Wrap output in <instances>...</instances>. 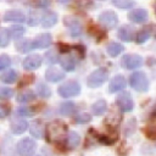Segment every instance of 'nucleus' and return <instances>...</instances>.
Here are the masks:
<instances>
[{"label": "nucleus", "instance_id": "obj_1", "mask_svg": "<svg viewBox=\"0 0 156 156\" xmlns=\"http://www.w3.org/2000/svg\"><path fill=\"white\" fill-rule=\"evenodd\" d=\"M45 135L50 143H61L67 135V127L61 121H54L48 124Z\"/></svg>", "mask_w": 156, "mask_h": 156}, {"label": "nucleus", "instance_id": "obj_2", "mask_svg": "<svg viewBox=\"0 0 156 156\" xmlns=\"http://www.w3.org/2000/svg\"><path fill=\"white\" fill-rule=\"evenodd\" d=\"M130 87L136 91H146L149 89V80L144 72L136 71L129 78Z\"/></svg>", "mask_w": 156, "mask_h": 156}, {"label": "nucleus", "instance_id": "obj_3", "mask_svg": "<svg viewBox=\"0 0 156 156\" xmlns=\"http://www.w3.org/2000/svg\"><path fill=\"white\" fill-rule=\"evenodd\" d=\"M107 77H108V72L106 68H98L89 74L87 79V84L89 88H98L107 80Z\"/></svg>", "mask_w": 156, "mask_h": 156}, {"label": "nucleus", "instance_id": "obj_4", "mask_svg": "<svg viewBox=\"0 0 156 156\" xmlns=\"http://www.w3.org/2000/svg\"><path fill=\"white\" fill-rule=\"evenodd\" d=\"M57 91L62 98H72L80 93V85L76 80H68L60 85Z\"/></svg>", "mask_w": 156, "mask_h": 156}, {"label": "nucleus", "instance_id": "obj_5", "mask_svg": "<svg viewBox=\"0 0 156 156\" xmlns=\"http://www.w3.org/2000/svg\"><path fill=\"white\" fill-rule=\"evenodd\" d=\"M99 23L106 28V29H112L117 26L118 23V17L116 15V12L111 11V10H106V11H102L99 16Z\"/></svg>", "mask_w": 156, "mask_h": 156}, {"label": "nucleus", "instance_id": "obj_6", "mask_svg": "<svg viewBox=\"0 0 156 156\" xmlns=\"http://www.w3.org/2000/svg\"><path fill=\"white\" fill-rule=\"evenodd\" d=\"M121 65L126 69H135L143 65V57L135 54H127L122 57Z\"/></svg>", "mask_w": 156, "mask_h": 156}, {"label": "nucleus", "instance_id": "obj_7", "mask_svg": "<svg viewBox=\"0 0 156 156\" xmlns=\"http://www.w3.org/2000/svg\"><path fill=\"white\" fill-rule=\"evenodd\" d=\"M37 144L29 138H24L17 143V152L20 156H30L35 151Z\"/></svg>", "mask_w": 156, "mask_h": 156}, {"label": "nucleus", "instance_id": "obj_8", "mask_svg": "<svg viewBox=\"0 0 156 156\" xmlns=\"http://www.w3.org/2000/svg\"><path fill=\"white\" fill-rule=\"evenodd\" d=\"M116 105L123 112H130L134 107L133 99L129 93H122L116 98Z\"/></svg>", "mask_w": 156, "mask_h": 156}, {"label": "nucleus", "instance_id": "obj_9", "mask_svg": "<svg viewBox=\"0 0 156 156\" xmlns=\"http://www.w3.org/2000/svg\"><path fill=\"white\" fill-rule=\"evenodd\" d=\"M41 62H43V58H41L40 55H37V54L29 55L28 57L24 58V61H23V67H24L27 71H33V69L39 68L40 65H41Z\"/></svg>", "mask_w": 156, "mask_h": 156}, {"label": "nucleus", "instance_id": "obj_10", "mask_svg": "<svg viewBox=\"0 0 156 156\" xmlns=\"http://www.w3.org/2000/svg\"><path fill=\"white\" fill-rule=\"evenodd\" d=\"M24 20H26V16L20 10H9L4 13V21L5 22L22 23V22H24Z\"/></svg>", "mask_w": 156, "mask_h": 156}, {"label": "nucleus", "instance_id": "obj_11", "mask_svg": "<svg viewBox=\"0 0 156 156\" xmlns=\"http://www.w3.org/2000/svg\"><path fill=\"white\" fill-rule=\"evenodd\" d=\"M147 17H149V13L144 9H135L133 11H130L128 15V18L133 23H144V22H146Z\"/></svg>", "mask_w": 156, "mask_h": 156}, {"label": "nucleus", "instance_id": "obj_12", "mask_svg": "<svg viewBox=\"0 0 156 156\" xmlns=\"http://www.w3.org/2000/svg\"><path fill=\"white\" fill-rule=\"evenodd\" d=\"M51 41H52V38L49 33L39 34L34 40H32L34 49H45L51 44Z\"/></svg>", "mask_w": 156, "mask_h": 156}, {"label": "nucleus", "instance_id": "obj_13", "mask_svg": "<svg viewBox=\"0 0 156 156\" xmlns=\"http://www.w3.org/2000/svg\"><path fill=\"white\" fill-rule=\"evenodd\" d=\"M65 24L68 27L69 33L72 37H78L82 34V24L78 22V20L73 17H66L65 18Z\"/></svg>", "mask_w": 156, "mask_h": 156}, {"label": "nucleus", "instance_id": "obj_14", "mask_svg": "<svg viewBox=\"0 0 156 156\" xmlns=\"http://www.w3.org/2000/svg\"><path fill=\"white\" fill-rule=\"evenodd\" d=\"M126 84H127L126 78L123 76L118 74V76H116L111 79V82L108 84V91L110 93H117V91L122 90L126 87Z\"/></svg>", "mask_w": 156, "mask_h": 156}, {"label": "nucleus", "instance_id": "obj_15", "mask_svg": "<svg viewBox=\"0 0 156 156\" xmlns=\"http://www.w3.org/2000/svg\"><path fill=\"white\" fill-rule=\"evenodd\" d=\"M45 78L46 80L51 82V83H56V82H60L61 79L65 78V73L58 69V68H55V67H51L49 69H46L45 72Z\"/></svg>", "mask_w": 156, "mask_h": 156}, {"label": "nucleus", "instance_id": "obj_16", "mask_svg": "<svg viewBox=\"0 0 156 156\" xmlns=\"http://www.w3.org/2000/svg\"><path fill=\"white\" fill-rule=\"evenodd\" d=\"M57 22V15L52 11H48V12H44L41 18H40V23L44 28H50L52 26H55Z\"/></svg>", "mask_w": 156, "mask_h": 156}, {"label": "nucleus", "instance_id": "obj_17", "mask_svg": "<svg viewBox=\"0 0 156 156\" xmlns=\"http://www.w3.org/2000/svg\"><path fill=\"white\" fill-rule=\"evenodd\" d=\"M28 128V123L23 118H16L11 121V132L15 134H21Z\"/></svg>", "mask_w": 156, "mask_h": 156}, {"label": "nucleus", "instance_id": "obj_18", "mask_svg": "<svg viewBox=\"0 0 156 156\" xmlns=\"http://www.w3.org/2000/svg\"><path fill=\"white\" fill-rule=\"evenodd\" d=\"M118 37L121 40L123 41H132L133 38H134V30L132 27H128V26H123L118 29Z\"/></svg>", "mask_w": 156, "mask_h": 156}, {"label": "nucleus", "instance_id": "obj_19", "mask_svg": "<svg viewBox=\"0 0 156 156\" xmlns=\"http://www.w3.org/2000/svg\"><path fill=\"white\" fill-rule=\"evenodd\" d=\"M60 63H61V67L65 71H68V72H72L76 68V61H74V58L71 55L61 56L60 57Z\"/></svg>", "mask_w": 156, "mask_h": 156}, {"label": "nucleus", "instance_id": "obj_20", "mask_svg": "<svg viewBox=\"0 0 156 156\" xmlns=\"http://www.w3.org/2000/svg\"><path fill=\"white\" fill-rule=\"evenodd\" d=\"M29 132L33 136L38 138V139H41L44 136V126L40 121H34L30 127H29Z\"/></svg>", "mask_w": 156, "mask_h": 156}, {"label": "nucleus", "instance_id": "obj_21", "mask_svg": "<svg viewBox=\"0 0 156 156\" xmlns=\"http://www.w3.org/2000/svg\"><path fill=\"white\" fill-rule=\"evenodd\" d=\"M123 50H124L123 45H122V44H119V43H116V41L110 43V44L107 45V48H106L107 54H108L110 56H112V57L118 56V55H119V54H121Z\"/></svg>", "mask_w": 156, "mask_h": 156}, {"label": "nucleus", "instance_id": "obj_22", "mask_svg": "<svg viewBox=\"0 0 156 156\" xmlns=\"http://www.w3.org/2000/svg\"><path fill=\"white\" fill-rule=\"evenodd\" d=\"M106 110H107V104H106L105 100H98V101L94 102L93 106H91V111H93V113H94L95 116H101V115H104V113L106 112Z\"/></svg>", "mask_w": 156, "mask_h": 156}, {"label": "nucleus", "instance_id": "obj_23", "mask_svg": "<svg viewBox=\"0 0 156 156\" xmlns=\"http://www.w3.org/2000/svg\"><path fill=\"white\" fill-rule=\"evenodd\" d=\"M74 111H76V105H74L72 101L62 102V104L60 105V108H58V112H60L62 116H71Z\"/></svg>", "mask_w": 156, "mask_h": 156}, {"label": "nucleus", "instance_id": "obj_24", "mask_svg": "<svg viewBox=\"0 0 156 156\" xmlns=\"http://www.w3.org/2000/svg\"><path fill=\"white\" fill-rule=\"evenodd\" d=\"M79 134L77 132H69L66 135V143H67V147L68 149H74L76 146H78L79 144Z\"/></svg>", "mask_w": 156, "mask_h": 156}, {"label": "nucleus", "instance_id": "obj_25", "mask_svg": "<svg viewBox=\"0 0 156 156\" xmlns=\"http://www.w3.org/2000/svg\"><path fill=\"white\" fill-rule=\"evenodd\" d=\"M0 80L4 82V83H6V84L15 83L17 80V72L13 71V69H7V71H5L0 76Z\"/></svg>", "mask_w": 156, "mask_h": 156}, {"label": "nucleus", "instance_id": "obj_26", "mask_svg": "<svg viewBox=\"0 0 156 156\" xmlns=\"http://www.w3.org/2000/svg\"><path fill=\"white\" fill-rule=\"evenodd\" d=\"M16 48H17V50H18L20 52H28V51H30L32 49H34V48H33V43H32V40H29V39H24V40L18 41V43L16 44Z\"/></svg>", "mask_w": 156, "mask_h": 156}, {"label": "nucleus", "instance_id": "obj_27", "mask_svg": "<svg viewBox=\"0 0 156 156\" xmlns=\"http://www.w3.org/2000/svg\"><path fill=\"white\" fill-rule=\"evenodd\" d=\"M112 4L122 10H127V9H132L135 5L134 0H112Z\"/></svg>", "mask_w": 156, "mask_h": 156}, {"label": "nucleus", "instance_id": "obj_28", "mask_svg": "<svg viewBox=\"0 0 156 156\" xmlns=\"http://www.w3.org/2000/svg\"><path fill=\"white\" fill-rule=\"evenodd\" d=\"M121 113L119 112H117L116 110H112L111 112H110V115L107 116V118H106V123H108V124H112V127H115L116 124H118L119 123V121H121Z\"/></svg>", "mask_w": 156, "mask_h": 156}, {"label": "nucleus", "instance_id": "obj_29", "mask_svg": "<svg viewBox=\"0 0 156 156\" xmlns=\"http://www.w3.org/2000/svg\"><path fill=\"white\" fill-rule=\"evenodd\" d=\"M150 35H151V33H150L149 29H141V30H139L135 34V43L143 44V43H145L150 38Z\"/></svg>", "mask_w": 156, "mask_h": 156}, {"label": "nucleus", "instance_id": "obj_30", "mask_svg": "<svg viewBox=\"0 0 156 156\" xmlns=\"http://www.w3.org/2000/svg\"><path fill=\"white\" fill-rule=\"evenodd\" d=\"M10 32L9 29L6 28H0V48H4V46H7L9 43H10Z\"/></svg>", "mask_w": 156, "mask_h": 156}, {"label": "nucleus", "instance_id": "obj_31", "mask_svg": "<svg viewBox=\"0 0 156 156\" xmlns=\"http://www.w3.org/2000/svg\"><path fill=\"white\" fill-rule=\"evenodd\" d=\"M32 100H34V93L30 91V90H24L21 94H18V96H17V101L22 102V104L23 102H29Z\"/></svg>", "mask_w": 156, "mask_h": 156}, {"label": "nucleus", "instance_id": "obj_32", "mask_svg": "<svg viewBox=\"0 0 156 156\" xmlns=\"http://www.w3.org/2000/svg\"><path fill=\"white\" fill-rule=\"evenodd\" d=\"M37 94L40 98H49L51 95V90L48 85H45L44 83H39L37 85Z\"/></svg>", "mask_w": 156, "mask_h": 156}, {"label": "nucleus", "instance_id": "obj_33", "mask_svg": "<svg viewBox=\"0 0 156 156\" xmlns=\"http://www.w3.org/2000/svg\"><path fill=\"white\" fill-rule=\"evenodd\" d=\"M10 35L13 38V39H20L23 34H24V28L22 26H13L10 28Z\"/></svg>", "mask_w": 156, "mask_h": 156}, {"label": "nucleus", "instance_id": "obj_34", "mask_svg": "<svg viewBox=\"0 0 156 156\" xmlns=\"http://www.w3.org/2000/svg\"><path fill=\"white\" fill-rule=\"evenodd\" d=\"M90 121H91L90 115L84 113V112L78 113V115L74 117V122H76V123H79V124H84V123H88V122H90Z\"/></svg>", "mask_w": 156, "mask_h": 156}, {"label": "nucleus", "instance_id": "obj_35", "mask_svg": "<svg viewBox=\"0 0 156 156\" xmlns=\"http://www.w3.org/2000/svg\"><path fill=\"white\" fill-rule=\"evenodd\" d=\"M13 96V90L11 88H5V87H0V100H5V99H10Z\"/></svg>", "mask_w": 156, "mask_h": 156}, {"label": "nucleus", "instance_id": "obj_36", "mask_svg": "<svg viewBox=\"0 0 156 156\" xmlns=\"http://www.w3.org/2000/svg\"><path fill=\"white\" fill-rule=\"evenodd\" d=\"M45 60H46L48 63H55V62L58 61V55L55 50H50L45 54Z\"/></svg>", "mask_w": 156, "mask_h": 156}, {"label": "nucleus", "instance_id": "obj_37", "mask_svg": "<svg viewBox=\"0 0 156 156\" xmlns=\"http://www.w3.org/2000/svg\"><path fill=\"white\" fill-rule=\"evenodd\" d=\"M16 113L21 117H28V116L34 115V110L32 107H20V108H17Z\"/></svg>", "mask_w": 156, "mask_h": 156}, {"label": "nucleus", "instance_id": "obj_38", "mask_svg": "<svg viewBox=\"0 0 156 156\" xmlns=\"http://www.w3.org/2000/svg\"><path fill=\"white\" fill-rule=\"evenodd\" d=\"M10 65H11V58H10V56H7V55H1V56H0V71L7 68Z\"/></svg>", "mask_w": 156, "mask_h": 156}, {"label": "nucleus", "instance_id": "obj_39", "mask_svg": "<svg viewBox=\"0 0 156 156\" xmlns=\"http://www.w3.org/2000/svg\"><path fill=\"white\" fill-rule=\"evenodd\" d=\"M28 23H29V26H37L39 23V16H38L37 12H34V11H30L29 12Z\"/></svg>", "mask_w": 156, "mask_h": 156}, {"label": "nucleus", "instance_id": "obj_40", "mask_svg": "<svg viewBox=\"0 0 156 156\" xmlns=\"http://www.w3.org/2000/svg\"><path fill=\"white\" fill-rule=\"evenodd\" d=\"M51 0H33V4L39 9H45L50 5Z\"/></svg>", "mask_w": 156, "mask_h": 156}, {"label": "nucleus", "instance_id": "obj_41", "mask_svg": "<svg viewBox=\"0 0 156 156\" xmlns=\"http://www.w3.org/2000/svg\"><path fill=\"white\" fill-rule=\"evenodd\" d=\"M9 113H10V107H9L7 105L0 104V118H2V117H6Z\"/></svg>", "mask_w": 156, "mask_h": 156}, {"label": "nucleus", "instance_id": "obj_42", "mask_svg": "<svg viewBox=\"0 0 156 156\" xmlns=\"http://www.w3.org/2000/svg\"><path fill=\"white\" fill-rule=\"evenodd\" d=\"M57 1H58V2H61V4H67L69 0H57Z\"/></svg>", "mask_w": 156, "mask_h": 156}, {"label": "nucleus", "instance_id": "obj_43", "mask_svg": "<svg viewBox=\"0 0 156 156\" xmlns=\"http://www.w3.org/2000/svg\"><path fill=\"white\" fill-rule=\"evenodd\" d=\"M155 12H156V2H155Z\"/></svg>", "mask_w": 156, "mask_h": 156}, {"label": "nucleus", "instance_id": "obj_44", "mask_svg": "<svg viewBox=\"0 0 156 156\" xmlns=\"http://www.w3.org/2000/svg\"><path fill=\"white\" fill-rule=\"evenodd\" d=\"M35 156H40V155H35Z\"/></svg>", "mask_w": 156, "mask_h": 156}, {"label": "nucleus", "instance_id": "obj_45", "mask_svg": "<svg viewBox=\"0 0 156 156\" xmlns=\"http://www.w3.org/2000/svg\"><path fill=\"white\" fill-rule=\"evenodd\" d=\"M155 113H156V110H155Z\"/></svg>", "mask_w": 156, "mask_h": 156}]
</instances>
